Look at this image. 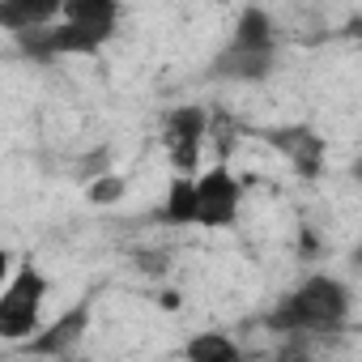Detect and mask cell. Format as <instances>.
Returning a JSON list of instances; mask_svg holds the SVG:
<instances>
[{"label":"cell","mask_w":362,"mask_h":362,"mask_svg":"<svg viewBox=\"0 0 362 362\" xmlns=\"http://www.w3.org/2000/svg\"><path fill=\"white\" fill-rule=\"evenodd\" d=\"M277 64V52H247V47H222L218 60L209 64L214 77H226V81H264Z\"/></svg>","instance_id":"52a82bcc"},{"label":"cell","mask_w":362,"mask_h":362,"mask_svg":"<svg viewBox=\"0 0 362 362\" xmlns=\"http://www.w3.org/2000/svg\"><path fill=\"white\" fill-rule=\"evenodd\" d=\"M162 307H170V311H175V307H179V294H175V290H166V294H162Z\"/></svg>","instance_id":"e0dca14e"},{"label":"cell","mask_w":362,"mask_h":362,"mask_svg":"<svg viewBox=\"0 0 362 362\" xmlns=\"http://www.w3.org/2000/svg\"><path fill=\"white\" fill-rule=\"evenodd\" d=\"M43 298H47V277L35 264H22V273L0 294V337L26 341L43 324Z\"/></svg>","instance_id":"3957f363"},{"label":"cell","mask_w":362,"mask_h":362,"mask_svg":"<svg viewBox=\"0 0 362 362\" xmlns=\"http://www.w3.org/2000/svg\"><path fill=\"white\" fill-rule=\"evenodd\" d=\"M86 328H90V303H77L73 311H64L56 324H39L26 341H18L26 354H47V358H64V354H73L77 349V341L86 337Z\"/></svg>","instance_id":"8992f818"},{"label":"cell","mask_w":362,"mask_h":362,"mask_svg":"<svg viewBox=\"0 0 362 362\" xmlns=\"http://www.w3.org/2000/svg\"><path fill=\"white\" fill-rule=\"evenodd\" d=\"M260 141L277 145V149H281V158L294 166V175H303V179H320L328 145H324V136H320L311 124H281V128H260Z\"/></svg>","instance_id":"277c9868"},{"label":"cell","mask_w":362,"mask_h":362,"mask_svg":"<svg viewBox=\"0 0 362 362\" xmlns=\"http://www.w3.org/2000/svg\"><path fill=\"white\" fill-rule=\"evenodd\" d=\"M5 273H9V252L0 247V281H5Z\"/></svg>","instance_id":"ac0fdd59"},{"label":"cell","mask_w":362,"mask_h":362,"mask_svg":"<svg viewBox=\"0 0 362 362\" xmlns=\"http://www.w3.org/2000/svg\"><path fill=\"white\" fill-rule=\"evenodd\" d=\"M115 26L103 22H43L30 30H18V47L26 60H56V56H94L103 43H111Z\"/></svg>","instance_id":"7a4b0ae2"},{"label":"cell","mask_w":362,"mask_h":362,"mask_svg":"<svg viewBox=\"0 0 362 362\" xmlns=\"http://www.w3.org/2000/svg\"><path fill=\"white\" fill-rule=\"evenodd\" d=\"M166 149H170L175 175H197V166H201V141H175Z\"/></svg>","instance_id":"9a60e30c"},{"label":"cell","mask_w":362,"mask_h":362,"mask_svg":"<svg viewBox=\"0 0 362 362\" xmlns=\"http://www.w3.org/2000/svg\"><path fill=\"white\" fill-rule=\"evenodd\" d=\"M107 162H111V149H94V153H86V162H81V179L103 175V170H107Z\"/></svg>","instance_id":"2e32d148"},{"label":"cell","mask_w":362,"mask_h":362,"mask_svg":"<svg viewBox=\"0 0 362 362\" xmlns=\"http://www.w3.org/2000/svg\"><path fill=\"white\" fill-rule=\"evenodd\" d=\"M235 47H247V52H277V39H273V18L260 9V5H247L235 22Z\"/></svg>","instance_id":"30bf717a"},{"label":"cell","mask_w":362,"mask_h":362,"mask_svg":"<svg viewBox=\"0 0 362 362\" xmlns=\"http://www.w3.org/2000/svg\"><path fill=\"white\" fill-rule=\"evenodd\" d=\"M345 320H349V290H345V281L320 273V277H307L269 315V328L273 332H328V328H341Z\"/></svg>","instance_id":"6da1fadb"},{"label":"cell","mask_w":362,"mask_h":362,"mask_svg":"<svg viewBox=\"0 0 362 362\" xmlns=\"http://www.w3.org/2000/svg\"><path fill=\"white\" fill-rule=\"evenodd\" d=\"M214 5H226V0H214Z\"/></svg>","instance_id":"d6986e66"},{"label":"cell","mask_w":362,"mask_h":362,"mask_svg":"<svg viewBox=\"0 0 362 362\" xmlns=\"http://www.w3.org/2000/svg\"><path fill=\"white\" fill-rule=\"evenodd\" d=\"M60 18L115 26V22H119V0H60Z\"/></svg>","instance_id":"7c38bea8"},{"label":"cell","mask_w":362,"mask_h":362,"mask_svg":"<svg viewBox=\"0 0 362 362\" xmlns=\"http://www.w3.org/2000/svg\"><path fill=\"white\" fill-rule=\"evenodd\" d=\"M124 192H128V179L124 175H94L90 184H86V197H90V205H115V201H124Z\"/></svg>","instance_id":"5bb4252c"},{"label":"cell","mask_w":362,"mask_h":362,"mask_svg":"<svg viewBox=\"0 0 362 362\" xmlns=\"http://www.w3.org/2000/svg\"><path fill=\"white\" fill-rule=\"evenodd\" d=\"M197 175H175L170 179V192H166V205H162V222L170 226H197Z\"/></svg>","instance_id":"9c48e42d"},{"label":"cell","mask_w":362,"mask_h":362,"mask_svg":"<svg viewBox=\"0 0 362 362\" xmlns=\"http://www.w3.org/2000/svg\"><path fill=\"white\" fill-rule=\"evenodd\" d=\"M184 354H188V358H201V362H235V358H239V345H235L226 332H201V337L188 341Z\"/></svg>","instance_id":"4fadbf2b"},{"label":"cell","mask_w":362,"mask_h":362,"mask_svg":"<svg viewBox=\"0 0 362 362\" xmlns=\"http://www.w3.org/2000/svg\"><path fill=\"white\" fill-rule=\"evenodd\" d=\"M60 13V0H0V30H30Z\"/></svg>","instance_id":"ba28073f"},{"label":"cell","mask_w":362,"mask_h":362,"mask_svg":"<svg viewBox=\"0 0 362 362\" xmlns=\"http://www.w3.org/2000/svg\"><path fill=\"white\" fill-rule=\"evenodd\" d=\"M209 132V111L205 107H175L166 115V128H162V141L175 145V141H205Z\"/></svg>","instance_id":"8fae6325"},{"label":"cell","mask_w":362,"mask_h":362,"mask_svg":"<svg viewBox=\"0 0 362 362\" xmlns=\"http://www.w3.org/2000/svg\"><path fill=\"white\" fill-rule=\"evenodd\" d=\"M197 226H230L235 214H239V201H243V188H239V179L226 170V166H214L205 175H197Z\"/></svg>","instance_id":"5b68a950"}]
</instances>
